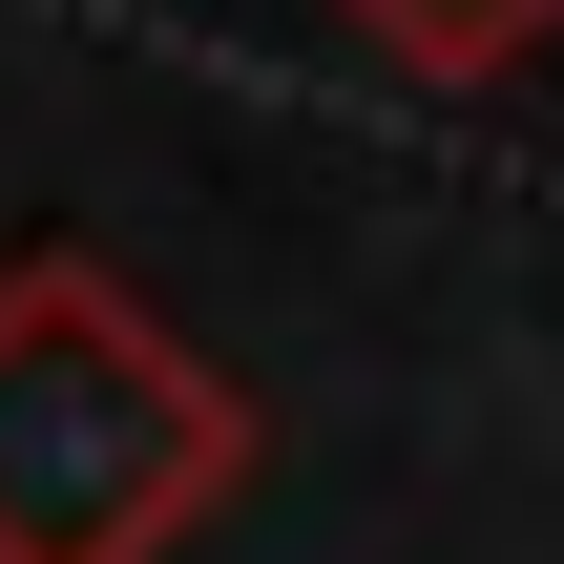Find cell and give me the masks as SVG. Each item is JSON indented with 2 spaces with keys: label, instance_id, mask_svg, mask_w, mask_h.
<instances>
[{
  "label": "cell",
  "instance_id": "obj_1",
  "mask_svg": "<svg viewBox=\"0 0 564 564\" xmlns=\"http://www.w3.org/2000/svg\"><path fill=\"white\" fill-rule=\"evenodd\" d=\"M230 481V398L188 377V335H147L105 272H21L0 293V564H147Z\"/></svg>",
  "mask_w": 564,
  "mask_h": 564
}]
</instances>
